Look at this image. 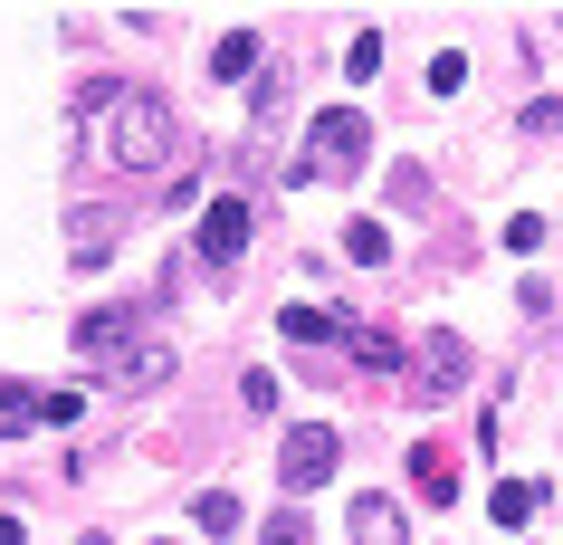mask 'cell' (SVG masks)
Returning a JSON list of instances; mask_svg holds the SVG:
<instances>
[{"label": "cell", "mask_w": 563, "mask_h": 545, "mask_svg": "<svg viewBox=\"0 0 563 545\" xmlns=\"http://www.w3.org/2000/svg\"><path fill=\"white\" fill-rule=\"evenodd\" d=\"M87 106H96V144H106V163H124V173L173 163L181 124H173V106H163L153 87H96Z\"/></svg>", "instance_id": "1"}, {"label": "cell", "mask_w": 563, "mask_h": 545, "mask_svg": "<svg viewBox=\"0 0 563 545\" xmlns=\"http://www.w3.org/2000/svg\"><path fill=\"white\" fill-rule=\"evenodd\" d=\"M334 459H344V440H334L325 422H297L287 440H277V488H287V498H306V488L334 479Z\"/></svg>", "instance_id": "2"}, {"label": "cell", "mask_w": 563, "mask_h": 545, "mask_svg": "<svg viewBox=\"0 0 563 545\" xmlns=\"http://www.w3.org/2000/svg\"><path fill=\"white\" fill-rule=\"evenodd\" d=\"M420 373H411V393L420 402H449V393H459V383H468V345H459V335H449V326H430V335H420Z\"/></svg>", "instance_id": "3"}, {"label": "cell", "mask_w": 563, "mask_h": 545, "mask_svg": "<svg viewBox=\"0 0 563 545\" xmlns=\"http://www.w3.org/2000/svg\"><path fill=\"white\" fill-rule=\"evenodd\" d=\"M96 373H106L115 393H144V383H163V373H173V345H153V335H124L115 355H96Z\"/></svg>", "instance_id": "4"}, {"label": "cell", "mask_w": 563, "mask_h": 545, "mask_svg": "<svg viewBox=\"0 0 563 545\" xmlns=\"http://www.w3.org/2000/svg\"><path fill=\"white\" fill-rule=\"evenodd\" d=\"M363 144H373V124H363L354 106H334V116L316 124V163H325L334 182H344V173H363Z\"/></svg>", "instance_id": "5"}, {"label": "cell", "mask_w": 563, "mask_h": 545, "mask_svg": "<svg viewBox=\"0 0 563 545\" xmlns=\"http://www.w3.org/2000/svg\"><path fill=\"white\" fill-rule=\"evenodd\" d=\"M249 230H258L249 201H210V211H201V259H210V269H230L239 249H249Z\"/></svg>", "instance_id": "6"}, {"label": "cell", "mask_w": 563, "mask_h": 545, "mask_svg": "<svg viewBox=\"0 0 563 545\" xmlns=\"http://www.w3.org/2000/svg\"><path fill=\"white\" fill-rule=\"evenodd\" d=\"M354 545H401V508H391L383 488H373V498H354Z\"/></svg>", "instance_id": "7"}, {"label": "cell", "mask_w": 563, "mask_h": 545, "mask_svg": "<svg viewBox=\"0 0 563 545\" xmlns=\"http://www.w3.org/2000/svg\"><path fill=\"white\" fill-rule=\"evenodd\" d=\"M411 479H420V498H430V508H449V498H459V459H449V450H420Z\"/></svg>", "instance_id": "8"}, {"label": "cell", "mask_w": 563, "mask_h": 545, "mask_svg": "<svg viewBox=\"0 0 563 545\" xmlns=\"http://www.w3.org/2000/svg\"><path fill=\"white\" fill-rule=\"evenodd\" d=\"M344 345H354V363H363V373H401V345H391L383 326H344Z\"/></svg>", "instance_id": "9"}, {"label": "cell", "mask_w": 563, "mask_h": 545, "mask_svg": "<svg viewBox=\"0 0 563 545\" xmlns=\"http://www.w3.org/2000/svg\"><path fill=\"white\" fill-rule=\"evenodd\" d=\"M277 335H287V345H325V335H344V316H325V306H287Z\"/></svg>", "instance_id": "10"}, {"label": "cell", "mask_w": 563, "mask_h": 545, "mask_svg": "<svg viewBox=\"0 0 563 545\" xmlns=\"http://www.w3.org/2000/svg\"><path fill=\"white\" fill-rule=\"evenodd\" d=\"M344 259H354V269H383V259H391V230H383V220H354V230H344Z\"/></svg>", "instance_id": "11"}, {"label": "cell", "mask_w": 563, "mask_h": 545, "mask_svg": "<svg viewBox=\"0 0 563 545\" xmlns=\"http://www.w3.org/2000/svg\"><path fill=\"white\" fill-rule=\"evenodd\" d=\"M191 526H201V536H239V498H230V488L191 498Z\"/></svg>", "instance_id": "12"}, {"label": "cell", "mask_w": 563, "mask_h": 545, "mask_svg": "<svg viewBox=\"0 0 563 545\" xmlns=\"http://www.w3.org/2000/svg\"><path fill=\"white\" fill-rule=\"evenodd\" d=\"M77 259H106V249H115V211H77Z\"/></svg>", "instance_id": "13"}, {"label": "cell", "mask_w": 563, "mask_h": 545, "mask_svg": "<svg viewBox=\"0 0 563 545\" xmlns=\"http://www.w3.org/2000/svg\"><path fill=\"white\" fill-rule=\"evenodd\" d=\"M210 77H258V39H220V58H210Z\"/></svg>", "instance_id": "14"}, {"label": "cell", "mask_w": 563, "mask_h": 545, "mask_svg": "<svg viewBox=\"0 0 563 545\" xmlns=\"http://www.w3.org/2000/svg\"><path fill=\"white\" fill-rule=\"evenodd\" d=\"M487 516H497V526H526V516H534V488H526V479H506L497 498H487Z\"/></svg>", "instance_id": "15"}, {"label": "cell", "mask_w": 563, "mask_h": 545, "mask_svg": "<svg viewBox=\"0 0 563 545\" xmlns=\"http://www.w3.org/2000/svg\"><path fill=\"white\" fill-rule=\"evenodd\" d=\"M344 77H383V39H373V30H363L354 48H344Z\"/></svg>", "instance_id": "16"}, {"label": "cell", "mask_w": 563, "mask_h": 545, "mask_svg": "<svg viewBox=\"0 0 563 545\" xmlns=\"http://www.w3.org/2000/svg\"><path fill=\"white\" fill-rule=\"evenodd\" d=\"M239 402L249 412H277V373H239Z\"/></svg>", "instance_id": "17"}, {"label": "cell", "mask_w": 563, "mask_h": 545, "mask_svg": "<svg viewBox=\"0 0 563 545\" xmlns=\"http://www.w3.org/2000/svg\"><path fill=\"white\" fill-rule=\"evenodd\" d=\"M506 249H526V259H534V249H544V220L516 211V220H506Z\"/></svg>", "instance_id": "18"}, {"label": "cell", "mask_w": 563, "mask_h": 545, "mask_svg": "<svg viewBox=\"0 0 563 545\" xmlns=\"http://www.w3.org/2000/svg\"><path fill=\"white\" fill-rule=\"evenodd\" d=\"M267 545H306V516H297V508H277V516H267Z\"/></svg>", "instance_id": "19"}, {"label": "cell", "mask_w": 563, "mask_h": 545, "mask_svg": "<svg viewBox=\"0 0 563 545\" xmlns=\"http://www.w3.org/2000/svg\"><path fill=\"white\" fill-rule=\"evenodd\" d=\"M20 536H30V526H20V516H10V508H0V545H20Z\"/></svg>", "instance_id": "20"}]
</instances>
